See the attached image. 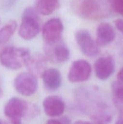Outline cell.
<instances>
[{
  "instance_id": "cell-1",
  "label": "cell",
  "mask_w": 123,
  "mask_h": 124,
  "mask_svg": "<svg viewBox=\"0 0 123 124\" xmlns=\"http://www.w3.org/2000/svg\"><path fill=\"white\" fill-rule=\"evenodd\" d=\"M78 96L80 107L83 111L89 114L95 124H109L112 119L110 110L106 103L92 92L79 91Z\"/></svg>"
},
{
  "instance_id": "cell-2",
  "label": "cell",
  "mask_w": 123,
  "mask_h": 124,
  "mask_svg": "<svg viewBox=\"0 0 123 124\" xmlns=\"http://www.w3.org/2000/svg\"><path fill=\"white\" fill-rule=\"evenodd\" d=\"M72 8L80 17L90 20H100L109 14L104 0H72Z\"/></svg>"
},
{
  "instance_id": "cell-3",
  "label": "cell",
  "mask_w": 123,
  "mask_h": 124,
  "mask_svg": "<svg viewBox=\"0 0 123 124\" xmlns=\"http://www.w3.org/2000/svg\"><path fill=\"white\" fill-rule=\"evenodd\" d=\"M31 56L28 49L8 46L0 53L1 64L10 70H18L26 65Z\"/></svg>"
},
{
  "instance_id": "cell-4",
  "label": "cell",
  "mask_w": 123,
  "mask_h": 124,
  "mask_svg": "<svg viewBox=\"0 0 123 124\" xmlns=\"http://www.w3.org/2000/svg\"><path fill=\"white\" fill-rule=\"evenodd\" d=\"M35 8L27 7L22 15L19 35L25 40H31L36 36L40 31V18Z\"/></svg>"
},
{
  "instance_id": "cell-5",
  "label": "cell",
  "mask_w": 123,
  "mask_h": 124,
  "mask_svg": "<svg viewBox=\"0 0 123 124\" xmlns=\"http://www.w3.org/2000/svg\"><path fill=\"white\" fill-rule=\"evenodd\" d=\"M13 85L19 94L25 96H29L36 93L38 85L36 77L30 72L20 73L17 75Z\"/></svg>"
},
{
  "instance_id": "cell-6",
  "label": "cell",
  "mask_w": 123,
  "mask_h": 124,
  "mask_svg": "<svg viewBox=\"0 0 123 124\" xmlns=\"http://www.w3.org/2000/svg\"><path fill=\"white\" fill-rule=\"evenodd\" d=\"M75 40L83 54L88 57H95L98 54V44L92 37L90 33L86 30L81 29L75 33Z\"/></svg>"
},
{
  "instance_id": "cell-7",
  "label": "cell",
  "mask_w": 123,
  "mask_h": 124,
  "mask_svg": "<svg viewBox=\"0 0 123 124\" xmlns=\"http://www.w3.org/2000/svg\"><path fill=\"white\" fill-rule=\"evenodd\" d=\"M45 56L49 61L55 63H64L69 59L70 52L63 42L45 43L44 46Z\"/></svg>"
},
{
  "instance_id": "cell-8",
  "label": "cell",
  "mask_w": 123,
  "mask_h": 124,
  "mask_svg": "<svg viewBox=\"0 0 123 124\" xmlns=\"http://www.w3.org/2000/svg\"><path fill=\"white\" fill-rule=\"evenodd\" d=\"M25 101L18 98H12L5 105L4 112L12 124H21L24 117Z\"/></svg>"
},
{
  "instance_id": "cell-9",
  "label": "cell",
  "mask_w": 123,
  "mask_h": 124,
  "mask_svg": "<svg viewBox=\"0 0 123 124\" xmlns=\"http://www.w3.org/2000/svg\"><path fill=\"white\" fill-rule=\"evenodd\" d=\"M91 71V65L88 61L81 59L75 61L69 70L68 79L73 83L83 82L89 78Z\"/></svg>"
},
{
  "instance_id": "cell-10",
  "label": "cell",
  "mask_w": 123,
  "mask_h": 124,
  "mask_svg": "<svg viewBox=\"0 0 123 124\" xmlns=\"http://www.w3.org/2000/svg\"><path fill=\"white\" fill-rule=\"evenodd\" d=\"M63 30V25L59 18H52L44 24L42 36L45 43H55L60 41Z\"/></svg>"
},
{
  "instance_id": "cell-11",
  "label": "cell",
  "mask_w": 123,
  "mask_h": 124,
  "mask_svg": "<svg viewBox=\"0 0 123 124\" xmlns=\"http://www.w3.org/2000/svg\"><path fill=\"white\" fill-rule=\"evenodd\" d=\"M94 70L99 79L102 81L107 79L115 71L114 59L109 55L98 58L94 64Z\"/></svg>"
},
{
  "instance_id": "cell-12",
  "label": "cell",
  "mask_w": 123,
  "mask_h": 124,
  "mask_svg": "<svg viewBox=\"0 0 123 124\" xmlns=\"http://www.w3.org/2000/svg\"><path fill=\"white\" fill-rule=\"evenodd\" d=\"M43 110L47 116L51 117L60 116L63 113L65 105L63 99L59 96H49L43 102Z\"/></svg>"
},
{
  "instance_id": "cell-13",
  "label": "cell",
  "mask_w": 123,
  "mask_h": 124,
  "mask_svg": "<svg viewBox=\"0 0 123 124\" xmlns=\"http://www.w3.org/2000/svg\"><path fill=\"white\" fill-rule=\"evenodd\" d=\"M25 66L29 72L36 77L42 76L47 69V59L42 54L37 53L30 57Z\"/></svg>"
},
{
  "instance_id": "cell-14",
  "label": "cell",
  "mask_w": 123,
  "mask_h": 124,
  "mask_svg": "<svg viewBox=\"0 0 123 124\" xmlns=\"http://www.w3.org/2000/svg\"><path fill=\"white\" fill-rule=\"evenodd\" d=\"M115 31L113 26L109 23H102L96 30V41L98 44L106 46L113 41L115 38Z\"/></svg>"
},
{
  "instance_id": "cell-15",
  "label": "cell",
  "mask_w": 123,
  "mask_h": 124,
  "mask_svg": "<svg viewBox=\"0 0 123 124\" xmlns=\"http://www.w3.org/2000/svg\"><path fill=\"white\" fill-rule=\"evenodd\" d=\"M41 77L45 87L49 90H56L61 86L62 76L57 69H47Z\"/></svg>"
},
{
  "instance_id": "cell-16",
  "label": "cell",
  "mask_w": 123,
  "mask_h": 124,
  "mask_svg": "<svg viewBox=\"0 0 123 124\" xmlns=\"http://www.w3.org/2000/svg\"><path fill=\"white\" fill-rule=\"evenodd\" d=\"M60 6L59 0H35V8L39 13L49 15Z\"/></svg>"
},
{
  "instance_id": "cell-17",
  "label": "cell",
  "mask_w": 123,
  "mask_h": 124,
  "mask_svg": "<svg viewBox=\"0 0 123 124\" xmlns=\"http://www.w3.org/2000/svg\"><path fill=\"white\" fill-rule=\"evenodd\" d=\"M112 88L115 106L120 115H123V84L119 82H113Z\"/></svg>"
},
{
  "instance_id": "cell-18",
  "label": "cell",
  "mask_w": 123,
  "mask_h": 124,
  "mask_svg": "<svg viewBox=\"0 0 123 124\" xmlns=\"http://www.w3.org/2000/svg\"><path fill=\"white\" fill-rule=\"evenodd\" d=\"M17 28V23L15 21L11 20L3 27L0 29V43L7 42L14 34Z\"/></svg>"
},
{
  "instance_id": "cell-19",
  "label": "cell",
  "mask_w": 123,
  "mask_h": 124,
  "mask_svg": "<svg viewBox=\"0 0 123 124\" xmlns=\"http://www.w3.org/2000/svg\"><path fill=\"white\" fill-rule=\"evenodd\" d=\"M38 108L36 107V105H34L33 104L28 103L25 101L24 117H28V118H31V117L36 116L38 114Z\"/></svg>"
},
{
  "instance_id": "cell-20",
  "label": "cell",
  "mask_w": 123,
  "mask_h": 124,
  "mask_svg": "<svg viewBox=\"0 0 123 124\" xmlns=\"http://www.w3.org/2000/svg\"><path fill=\"white\" fill-rule=\"evenodd\" d=\"M111 8L123 16V0H107Z\"/></svg>"
},
{
  "instance_id": "cell-21",
  "label": "cell",
  "mask_w": 123,
  "mask_h": 124,
  "mask_svg": "<svg viewBox=\"0 0 123 124\" xmlns=\"http://www.w3.org/2000/svg\"><path fill=\"white\" fill-rule=\"evenodd\" d=\"M114 23L116 29L123 35V19H116Z\"/></svg>"
},
{
  "instance_id": "cell-22",
  "label": "cell",
  "mask_w": 123,
  "mask_h": 124,
  "mask_svg": "<svg viewBox=\"0 0 123 124\" xmlns=\"http://www.w3.org/2000/svg\"><path fill=\"white\" fill-rule=\"evenodd\" d=\"M117 78H118V81L121 83H123V67L121 69L118 73L117 75Z\"/></svg>"
},
{
  "instance_id": "cell-23",
  "label": "cell",
  "mask_w": 123,
  "mask_h": 124,
  "mask_svg": "<svg viewBox=\"0 0 123 124\" xmlns=\"http://www.w3.org/2000/svg\"><path fill=\"white\" fill-rule=\"evenodd\" d=\"M47 124H62L61 121H59V120L55 119H50L47 122Z\"/></svg>"
},
{
  "instance_id": "cell-24",
  "label": "cell",
  "mask_w": 123,
  "mask_h": 124,
  "mask_svg": "<svg viewBox=\"0 0 123 124\" xmlns=\"http://www.w3.org/2000/svg\"><path fill=\"white\" fill-rule=\"evenodd\" d=\"M115 124H123V115H120L119 119Z\"/></svg>"
},
{
  "instance_id": "cell-25",
  "label": "cell",
  "mask_w": 123,
  "mask_h": 124,
  "mask_svg": "<svg viewBox=\"0 0 123 124\" xmlns=\"http://www.w3.org/2000/svg\"><path fill=\"white\" fill-rule=\"evenodd\" d=\"M74 124H92L91 123L89 122H86V121H78L77 122H75Z\"/></svg>"
},
{
  "instance_id": "cell-26",
  "label": "cell",
  "mask_w": 123,
  "mask_h": 124,
  "mask_svg": "<svg viewBox=\"0 0 123 124\" xmlns=\"http://www.w3.org/2000/svg\"><path fill=\"white\" fill-rule=\"evenodd\" d=\"M2 94H3V92H2V88H1V87H0V98L2 97Z\"/></svg>"
},
{
  "instance_id": "cell-27",
  "label": "cell",
  "mask_w": 123,
  "mask_h": 124,
  "mask_svg": "<svg viewBox=\"0 0 123 124\" xmlns=\"http://www.w3.org/2000/svg\"><path fill=\"white\" fill-rule=\"evenodd\" d=\"M0 124H3L2 123V122H1V120H0Z\"/></svg>"
},
{
  "instance_id": "cell-28",
  "label": "cell",
  "mask_w": 123,
  "mask_h": 124,
  "mask_svg": "<svg viewBox=\"0 0 123 124\" xmlns=\"http://www.w3.org/2000/svg\"><path fill=\"white\" fill-rule=\"evenodd\" d=\"M0 25H1V19H0Z\"/></svg>"
}]
</instances>
